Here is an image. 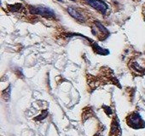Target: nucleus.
<instances>
[{
	"instance_id": "nucleus-1",
	"label": "nucleus",
	"mask_w": 145,
	"mask_h": 136,
	"mask_svg": "<svg viewBox=\"0 0 145 136\" xmlns=\"http://www.w3.org/2000/svg\"><path fill=\"white\" fill-rule=\"evenodd\" d=\"M28 10L31 14L39 15L47 19H55L56 17V13L51 9L43 5H29Z\"/></svg>"
},
{
	"instance_id": "nucleus-2",
	"label": "nucleus",
	"mask_w": 145,
	"mask_h": 136,
	"mask_svg": "<svg viewBox=\"0 0 145 136\" xmlns=\"http://www.w3.org/2000/svg\"><path fill=\"white\" fill-rule=\"evenodd\" d=\"M126 122L131 127L135 129L142 128L145 127L144 121L137 112H133L131 115H129L126 118Z\"/></svg>"
},
{
	"instance_id": "nucleus-3",
	"label": "nucleus",
	"mask_w": 145,
	"mask_h": 136,
	"mask_svg": "<svg viewBox=\"0 0 145 136\" xmlns=\"http://www.w3.org/2000/svg\"><path fill=\"white\" fill-rule=\"evenodd\" d=\"M84 1L103 15H105L108 11V5L102 0H84Z\"/></svg>"
},
{
	"instance_id": "nucleus-4",
	"label": "nucleus",
	"mask_w": 145,
	"mask_h": 136,
	"mask_svg": "<svg viewBox=\"0 0 145 136\" xmlns=\"http://www.w3.org/2000/svg\"><path fill=\"white\" fill-rule=\"evenodd\" d=\"M92 30L97 31V33H96L95 35L99 37L101 40H103L109 36V32L108 31V29L99 22H95V25L92 28Z\"/></svg>"
},
{
	"instance_id": "nucleus-5",
	"label": "nucleus",
	"mask_w": 145,
	"mask_h": 136,
	"mask_svg": "<svg viewBox=\"0 0 145 136\" xmlns=\"http://www.w3.org/2000/svg\"><path fill=\"white\" fill-rule=\"evenodd\" d=\"M67 13L72 18H74L79 22H81V23L86 22V17L80 12H79L77 10H75L74 8H72V7H67Z\"/></svg>"
},
{
	"instance_id": "nucleus-6",
	"label": "nucleus",
	"mask_w": 145,
	"mask_h": 136,
	"mask_svg": "<svg viewBox=\"0 0 145 136\" xmlns=\"http://www.w3.org/2000/svg\"><path fill=\"white\" fill-rule=\"evenodd\" d=\"M8 8L12 12H20L23 9V5L22 4H16V5H9Z\"/></svg>"
},
{
	"instance_id": "nucleus-7",
	"label": "nucleus",
	"mask_w": 145,
	"mask_h": 136,
	"mask_svg": "<svg viewBox=\"0 0 145 136\" xmlns=\"http://www.w3.org/2000/svg\"><path fill=\"white\" fill-rule=\"evenodd\" d=\"M57 1H59V2H62V0H57Z\"/></svg>"
},
{
	"instance_id": "nucleus-8",
	"label": "nucleus",
	"mask_w": 145,
	"mask_h": 136,
	"mask_svg": "<svg viewBox=\"0 0 145 136\" xmlns=\"http://www.w3.org/2000/svg\"><path fill=\"white\" fill-rule=\"evenodd\" d=\"M72 1H75V0H72Z\"/></svg>"
},
{
	"instance_id": "nucleus-9",
	"label": "nucleus",
	"mask_w": 145,
	"mask_h": 136,
	"mask_svg": "<svg viewBox=\"0 0 145 136\" xmlns=\"http://www.w3.org/2000/svg\"><path fill=\"white\" fill-rule=\"evenodd\" d=\"M144 11H145V7H144Z\"/></svg>"
}]
</instances>
